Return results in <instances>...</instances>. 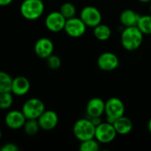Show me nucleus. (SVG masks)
Wrapping results in <instances>:
<instances>
[{
    "label": "nucleus",
    "instance_id": "22",
    "mask_svg": "<svg viewBox=\"0 0 151 151\" xmlns=\"http://www.w3.org/2000/svg\"><path fill=\"white\" fill-rule=\"evenodd\" d=\"M24 132L28 135H35L38 133L40 128L37 119H27L24 126Z\"/></svg>",
    "mask_w": 151,
    "mask_h": 151
},
{
    "label": "nucleus",
    "instance_id": "10",
    "mask_svg": "<svg viewBox=\"0 0 151 151\" xmlns=\"http://www.w3.org/2000/svg\"><path fill=\"white\" fill-rule=\"evenodd\" d=\"M66 19L59 11H54L50 12L44 20L46 28L52 33H58L65 28Z\"/></svg>",
    "mask_w": 151,
    "mask_h": 151
},
{
    "label": "nucleus",
    "instance_id": "1",
    "mask_svg": "<svg viewBox=\"0 0 151 151\" xmlns=\"http://www.w3.org/2000/svg\"><path fill=\"white\" fill-rule=\"evenodd\" d=\"M143 39L144 35L141 32L137 26L125 27L120 35L121 45L127 51L137 50L142 46Z\"/></svg>",
    "mask_w": 151,
    "mask_h": 151
},
{
    "label": "nucleus",
    "instance_id": "30",
    "mask_svg": "<svg viewBox=\"0 0 151 151\" xmlns=\"http://www.w3.org/2000/svg\"><path fill=\"white\" fill-rule=\"evenodd\" d=\"M139 2L141 3H144V4H147V3H150L151 0H138Z\"/></svg>",
    "mask_w": 151,
    "mask_h": 151
},
{
    "label": "nucleus",
    "instance_id": "32",
    "mask_svg": "<svg viewBox=\"0 0 151 151\" xmlns=\"http://www.w3.org/2000/svg\"><path fill=\"white\" fill-rule=\"evenodd\" d=\"M150 13H151V2L150 3Z\"/></svg>",
    "mask_w": 151,
    "mask_h": 151
},
{
    "label": "nucleus",
    "instance_id": "18",
    "mask_svg": "<svg viewBox=\"0 0 151 151\" xmlns=\"http://www.w3.org/2000/svg\"><path fill=\"white\" fill-rule=\"evenodd\" d=\"M93 34H94L95 37L98 41L105 42V41H107V40H109L111 38V29L108 25L100 23L99 25H97L96 27H94Z\"/></svg>",
    "mask_w": 151,
    "mask_h": 151
},
{
    "label": "nucleus",
    "instance_id": "4",
    "mask_svg": "<svg viewBox=\"0 0 151 151\" xmlns=\"http://www.w3.org/2000/svg\"><path fill=\"white\" fill-rule=\"evenodd\" d=\"M126 107L123 101L118 97H111L105 102L104 114L106 121L113 124V122L125 115Z\"/></svg>",
    "mask_w": 151,
    "mask_h": 151
},
{
    "label": "nucleus",
    "instance_id": "12",
    "mask_svg": "<svg viewBox=\"0 0 151 151\" xmlns=\"http://www.w3.org/2000/svg\"><path fill=\"white\" fill-rule=\"evenodd\" d=\"M34 49L37 57L46 59L48 57L53 54L54 43L50 39L47 37H42L35 42Z\"/></svg>",
    "mask_w": 151,
    "mask_h": 151
},
{
    "label": "nucleus",
    "instance_id": "5",
    "mask_svg": "<svg viewBox=\"0 0 151 151\" xmlns=\"http://www.w3.org/2000/svg\"><path fill=\"white\" fill-rule=\"evenodd\" d=\"M45 111L43 102L39 98H29L22 105L21 111L27 119H37Z\"/></svg>",
    "mask_w": 151,
    "mask_h": 151
},
{
    "label": "nucleus",
    "instance_id": "3",
    "mask_svg": "<svg viewBox=\"0 0 151 151\" xmlns=\"http://www.w3.org/2000/svg\"><path fill=\"white\" fill-rule=\"evenodd\" d=\"M95 132L96 126L93 124L90 119H78L73 127V135L80 142L95 138Z\"/></svg>",
    "mask_w": 151,
    "mask_h": 151
},
{
    "label": "nucleus",
    "instance_id": "14",
    "mask_svg": "<svg viewBox=\"0 0 151 151\" xmlns=\"http://www.w3.org/2000/svg\"><path fill=\"white\" fill-rule=\"evenodd\" d=\"M105 102L100 97L91 98L86 106V112L89 119L102 117L104 114Z\"/></svg>",
    "mask_w": 151,
    "mask_h": 151
},
{
    "label": "nucleus",
    "instance_id": "13",
    "mask_svg": "<svg viewBox=\"0 0 151 151\" xmlns=\"http://www.w3.org/2000/svg\"><path fill=\"white\" fill-rule=\"evenodd\" d=\"M27 119L23 112L19 110H12L7 112L4 118L5 125L12 130H17L23 127Z\"/></svg>",
    "mask_w": 151,
    "mask_h": 151
},
{
    "label": "nucleus",
    "instance_id": "11",
    "mask_svg": "<svg viewBox=\"0 0 151 151\" xmlns=\"http://www.w3.org/2000/svg\"><path fill=\"white\" fill-rule=\"evenodd\" d=\"M40 128L44 131L53 130L58 123V116L52 110H45L37 119Z\"/></svg>",
    "mask_w": 151,
    "mask_h": 151
},
{
    "label": "nucleus",
    "instance_id": "20",
    "mask_svg": "<svg viewBox=\"0 0 151 151\" xmlns=\"http://www.w3.org/2000/svg\"><path fill=\"white\" fill-rule=\"evenodd\" d=\"M12 78L9 73L4 71H0V93L11 92Z\"/></svg>",
    "mask_w": 151,
    "mask_h": 151
},
{
    "label": "nucleus",
    "instance_id": "7",
    "mask_svg": "<svg viewBox=\"0 0 151 151\" xmlns=\"http://www.w3.org/2000/svg\"><path fill=\"white\" fill-rule=\"evenodd\" d=\"M80 18L88 27L94 28L103 20V15L100 10L93 5H87L82 8L80 13Z\"/></svg>",
    "mask_w": 151,
    "mask_h": 151
},
{
    "label": "nucleus",
    "instance_id": "24",
    "mask_svg": "<svg viewBox=\"0 0 151 151\" xmlns=\"http://www.w3.org/2000/svg\"><path fill=\"white\" fill-rule=\"evenodd\" d=\"M13 104V96L12 92L0 93V109L7 110L12 107Z\"/></svg>",
    "mask_w": 151,
    "mask_h": 151
},
{
    "label": "nucleus",
    "instance_id": "19",
    "mask_svg": "<svg viewBox=\"0 0 151 151\" xmlns=\"http://www.w3.org/2000/svg\"><path fill=\"white\" fill-rule=\"evenodd\" d=\"M136 26L144 35H151V13L141 15Z\"/></svg>",
    "mask_w": 151,
    "mask_h": 151
},
{
    "label": "nucleus",
    "instance_id": "21",
    "mask_svg": "<svg viewBox=\"0 0 151 151\" xmlns=\"http://www.w3.org/2000/svg\"><path fill=\"white\" fill-rule=\"evenodd\" d=\"M100 142L96 139L92 138L87 141L81 142L79 150L81 151H98L100 150Z\"/></svg>",
    "mask_w": 151,
    "mask_h": 151
},
{
    "label": "nucleus",
    "instance_id": "29",
    "mask_svg": "<svg viewBox=\"0 0 151 151\" xmlns=\"http://www.w3.org/2000/svg\"><path fill=\"white\" fill-rule=\"evenodd\" d=\"M148 130H149V132L151 134V118L150 119L149 122H148Z\"/></svg>",
    "mask_w": 151,
    "mask_h": 151
},
{
    "label": "nucleus",
    "instance_id": "6",
    "mask_svg": "<svg viewBox=\"0 0 151 151\" xmlns=\"http://www.w3.org/2000/svg\"><path fill=\"white\" fill-rule=\"evenodd\" d=\"M117 132L114 128L113 124L107 121L102 122L96 127L95 138L101 144H108L112 142L117 137Z\"/></svg>",
    "mask_w": 151,
    "mask_h": 151
},
{
    "label": "nucleus",
    "instance_id": "26",
    "mask_svg": "<svg viewBox=\"0 0 151 151\" xmlns=\"http://www.w3.org/2000/svg\"><path fill=\"white\" fill-rule=\"evenodd\" d=\"M19 150V147L14 144V143H12V142H8V143H5L4 144L1 148H0V150L1 151H18Z\"/></svg>",
    "mask_w": 151,
    "mask_h": 151
},
{
    "label": "nucleus",
    "instance_id": "15",
    "mask_svg": "<svg viewBox=\"0 0 151 151\" xmlns=\"http://www.w3.org/2000/svg\"><path fill=\"white\" fill-rule=\"evenodd\" d=\"M31 88L30 81L24 76H17L12 79L11 92L17 96H23L27 95Z\"/></svg>",
    "mask_w": 151,
    "mask_h": 151
},
{
    "label": "nucleus",
    "instance_id": "17",
    "mask_svg": "<svg viewBox=\"0 0 151 151\" xmlns=\"http://www.w3.org/2000/svg\"><path fill=\"white\" fill-rule=\"evenodd\" d=\"M140 14L134 12L132 9H126L121 12L119 15V22L120 24L125 27H134L137 25V22L140 18Z\"/></svg>",
    "mask_w": 151,
    "mask_h": 151
},
{
    "label": "nucleus",
    "instance_id": "8",
    "mask_svg": "<svg viewBox=\"0 0 151 151\" xmlns=\"http://www.w3.org/2000/svg\"><path fill=\"white\" fill-rule=\"evenodd\" d=\"M87 27L80 17H73L66 19L64 31L70 37L79 38L86 33Z\"/></svg>",
    "mask_w": 151,
    "mask_h": 151
},
{
    "label": "nucleus",
    "instance_id": "28",
    "mask_svg": "<svg viewBox=\"0 0 151 151\" xmlns=\"http://www.w3.org/2000/svg\"><path fill=\"white\" fill-rule=\"evenodd\" d=\"M13 0H0V6H7L12 4Z\"/></svg>",
    "mask_w": 151,
    "mask_h": 151
},
{
    "label": "nucleus",
    "instance_id": "9",
    "mask_svg": "<svg viewBox=\"0 0 151 151\" xmlns=\"http://www.w3.org/2000/svg\"><path fill=\"white\" fill-rule=\"evenodd\" d=\"M97 66L104 72L114 71L119 66V57L111 51L103 52L97 58Z\"/></svg>",
    "mask_w": 151,
    "mask_h": 151
},
{
    "label": "nucleus",
    "instance_id": "16",
    "mask_svg": "<svg viewBox=\"0 0 151 151\" xmlns=\"http://www.w3.org/2000/svg\"><path fill=\"white\" fill-rule=\"evenodd\" d=\"M113 126L117 134L120 135H127L130 134L134 127L133 121L128 117H126L125 115L117 119L113 122Z\"/></svg>",
    "mask_w": 151,
    "mask_h": 151
},
{
    "label": "nucleus",
    "instance_id": "31",
    "mask_svg": "<svg viewBox=\"0 0 151 151\" xmlns=\"http://www.w3.org/2000/svg\"><path fill=\"white\" fill-rule=\"evenodd\" d=\"M1 138H2V132H1V130H0V141H1Z\"/></svg>",
    "mask_w": 151,
    "mask_h": 151
},
{
    "label": "nucleus",
    "instance_id": "2",
    "mask_svg": "<svg viewBox=\"0 0 151 151\" xmlns=\"http://www.w3.org/2000/svg\"><path fill=\"white\" fill-rule=\"evenodd\" d=\"M44 9L42 0H24L19 7L20 14L27 20L38 19L43 14Z\"/></svg>",
    "mask_w": 151,
    "mask_h": 151
},
{
    "label": "nucleus",
    "instance_id": "23",
    "mask_svg": "<svg viewBox=\"0 0 151 151\" xmlns=\"http://www.w3.org/2000/svg\"><path fill=\"white\" fill-rule=\"evenodd\" d=\"M59 12L63 14V16L67 19H71L73 17H75L76 15V7L75 5L73 4V3H70V2H65L64 3L61 7H60V10Z\"/></svg>",
    "mask_w": 151,
    "mask_h": 151
},
{
    "label": "nucleus",
    "instance_id": "25",
    "mask_svg": "<svg viewBox=\"0 0 151 151\" xmlns=\"http://www.w3.org/2000/svg\"><path fill=\"white\" fill-rule=\"evenodd\" d=\"M46 63H47V65L50 69L51 70H58L60 68L61 66V58L57 56V55H50V57H48L46 58Z\"/></svg>",
    "mask_w": 151,
    "mask_h": 151
},
{
    "label": "nucleus",
    "instance_id": "27",
    "mask_svg": "<svg viewBox=\"0 0 151 151\" xmlns=\"http://www.w3.org/2000/svg\"><path fill=\"white\" fill-rule=\"evenodd\" d=\"M91 119V121L93 122V124L96 126V127H97L99 124H101L103 121H102V119H101V117H96V118H92V119Z\"/></svg>",
    "mask_w": 151,
    "mask_h": 151
}]
</instances>
